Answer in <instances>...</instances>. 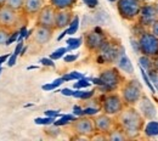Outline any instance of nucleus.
Instances as JSON below:
<instances>
[{
    "mask_svg": "<svg viewBox=\"0 0 158 141\" xmlns=\"http://www.w3.org/2000/svg\"><path fill=\"white\" fill-rule=\"evenodd\" d=\"M116 126L120 128L128 139H135L145 129V118L135 106H125L117 116H114Z\"/></svg>",
    "mask_w": 158,
    "mask_h": 141,
    "instance_id": "f257e3e1",
    "label": "nucleus"
},
{
    "mask_svg": "<svg viewBox=\"0 0 158 141\" xmlns=\"http://www.w3.org/2000/svg\"><path fill=\"white\" fill-rule=\"evenodd\" d=\"M99 78L101 81V89L107 91V93L116 91L125 81L123 74L118 69V67H113V66L101 69Z\"/></svg>",
    "mask_w": 158,
    "mask_h": 141,
    "instance_id": "f03ea898",
    "label": "nucleus"
},
{
    "mask_svg": "<svg viewBox=\"0 0 158 141\" xmlns=\"http://www.w3.org/2000/svg\"><path fill=\"white\" fill-rule=\"evenodd\" d=\"M143 95L142 86L138 79L125 81L120 85V96L125 106H135Z\"/></svg>",
    "mask_w": 158,
    "mask_h": 141,
    "instance_id": "7ed1b4c3",
    "label": "nucleus"
},
{
    "mask_svg": "<svg viewBox=\"0 0 158 141\" xmlns=\"http://www.w3.org/2000/svg\"><path fill=\"white\" fill-rule=\"evenodd\" d=\"M100 103H101V111L108 116H112V117L117 116L125 107L120 94H117L114 91H110V93L105 94L101 97Z\"/></svg>",
    "mask_w": 158,
    "mask_h": 141,
    "instance_id": "20e7f679",
    "label": "nucleus"
},
{
    "mask_svg": "<svg viewBox=\"0 0 158 141\" xmlns=\"http://www.w3.org/2000/svg\"><path fill=\"white\" fill-rule=\"evenodd\" d=\"M138 46L140 52L150 59L158 56V38L151 32H142L139 35Z\"/></svg>",
    "mask_w": 158,
    "mask_h": 141,
    "instance_id": "39448f33",
    "label": "nucleus"
},
{
    "mask_svg": "<svg viewBox=\"0 0 158 141\" xmlns=\"http://www.w3.org/2000/svg\"><path fill=\"white\" fill-rule=\"evenodd\" d=\"M122 50H124V49L118 41L113 40V39H108L105 43V45L101 48V50L98 52V62L100 64L114 63L116 60L118 59L119 54L122 52Z\"/></svg>",
    "mask_w": 158,
    "mask_h": 141,
    "instance_id": "423d86ee",
    "label": "nucleus"
},
{
    "mask_svg": "<svg viewBox=\"0 0 158 141\" xmlns=\"http://www.w3.org/2000/svg\"><path fill=\"white\" fill-rule=\"evenodd\" d=\"M141 0H117V11L120 19L125 21H135L142 7Z\"/></svg>",
    "mask_w": 158,
    "mask_h": 141,
    "instance_id": "0eeeda50",
    "label": "nucleus"
},
{
    "mask_svg": "<svg viewBox=\"0 0 158 141\" xmlns=\"http://www.w3.org/2000/svg\"><path fill=\"white\" fill-rule=\"evenodd\" d=\"M71 129L74 134L84 138H93L96 134L95 130V124H94V118L89 116H81L80 118H76L72 121Z\"/></svg>",
    "mask_w": 158,
    "mask_h": 141,
    "instance_id": "6e6552de",
    "label": "nucleus"
},
{
    "mask_svg": "<svg viewBox=\"0 0 158 141\" xmlns=\"http://www.w3.org/2000/svg\"><path fill=\"white\" fill-rule=\"evenodd\" d=\"M107 40V35L99 28H95L84 34V45L88 49V51L93 54H98Z\"/></svg>",
    "mask_w": 158,
    "mask_h": 141,
    "instance_id": "1a4fd4ad",
    "label": "nucleus"
},
{
    "mask_svg": "<svg viewBox=\"0 0 158 141\" xmlns=\"http://www.w3.org/2000/svg\"><path fill=\"white\" fill-rule=\"evenodd\" d=\"M24 15L22 12H17L7 6L0 7V27L7 28V29H16L17 26H23L24 23H21Z\"/></svg>",
    "mask_w": 158,
    "mask_h": 141,
    "instance_id": "9d476101",
    "label": "nucleus"
},
{
    "mask_svg": "<svg viewBox=\"0 0 158 141\" xmlns=\"http://www.w3.org/2000/svg\"><path fill=\"white\" fill-rule=\"evenodd\" d=\"M35 17H37V21H35V24H37V26L48 27V28L55 29L56 9L52 7L50 4H49V5H44Z\"/></svg>",
    "mask_w": 158,
    "mask_h": 141,
    "instance_id": "9b49d317",
    "label": "nucleus"
},
{
    "mask_svg": "<svg viewBox=\"0 0 158 141\" xmlns=\"http://www.w3.org/2000/svg\"><path fill=\"white\" fill-rule=\"evenodd\" d=\"M156 20H158V14L155 4H142L138 16V23L140 27H150Z\"/></svg>",
    "mask_w": 158,
    "mask_h": 141,
    "instance_id": "f8f14e48",
    "label": "nucleus"
},
{
    "mask_svg": "<svg viewBox=\"0 0 158 141\" xmlns=\"http://www.w3.org/2000/svg\"><path fill=\"white\" fill-rule=\"evenodd\" d=\"M94 124H95L96 134L106 135L116 126V121L112 116H108L102 112L101 114H98L94 117Z\"/></svg>",
    "mask_w": 158,
    "mask_h": 141,
    "instance_id": "ddd939ff",
    "label": "nucleus"
},
{
    "mask_svg": "<svg viewBox=\"0 0 158 141\" xmlns=\"http://www.w3.org/2000/svg\"><path fill=\"white\" fill-rule=\"evenodd\" d=\"M139 105V112L142 114V117L147 121H152L156 118L157 116V111L156 107L153 105V102L150 100L146 95H142L141 99L138 102Z\"/></svg>",
    "mask_w": 158,
    "mask_h": 141,
    "instance_id": "4468645a",
    "label": "nucleus"
},
{
    "mask_svg": "<svg viewBox=\"0 0 158 141\" xmlns=\"http://www.w3.org/2000/svg\"><path fill=\"white\" fill-rule=\"evenodd\" d=\"M73 20V12L71 9L67 10H56V17H55V31L64 29L69 26V23Z\"/></svg>",
    "mask_w": 158,
    "mask_h": 141,
    "instance_id": "2eb2a0df",
    "label": "nucleus"
},
{
    "mask_svg": "<svg viewBox=\"0 0 158 141\" xmlns=\"http://www.w3.org/2000/svg\"><path fill=\"white\" fill-rule=\"evenodd\" d=\"M55 29L48 28V27H41V26H35V29L33 31L34 33V41L38 45H45L52 39Z\"/></svg>",
    "mask_w": 158,
    "mask_h": 141,
    "instance_id": "dca6fc26",
    "label": "nucleus"
},
{
    "mask_svg": "<svg viewBox=\"0 0 158 141\" xmlns=\"http://www.w3.org/2000/svg\"><path fill=\"white\" fill-rule=\"evenodd\" d=\"M44 5H45V0H24L22 14L26 17H34L38 15V12Z\"/></svg>",
    "mask_w": 158,
    "mask_h": 141,
    "instance_id": "f3484780",
    "label": "nucleus"
},
{
    "mask_svg": "<svg viewBox=\"0 0 158 141\" xmlns=\"http://www.w3.org/2000/svg\"><path fill=\"white\" fill-rule=\"evenodd\" d=\"M114 63H117V67H118L119 71H123V72H125V73H128V74H131V73L134 72L133 64H131V62L129 60V57L125 55L124 50H122V52L119 54L118 59L116 60Z\"/></svg>",
    "mask_w": 158,
    "mask_h": 141,
    "instance_id": "a211bd4d",
    "label": "nucleus"
},
{
    "mask_svg": "<svg viewBox=\"0 0 158 141\" xmlns=\"http://www.w3.org/2000/svg\"><path fill=\"white\" fill-rule=\"evenodd\" d=\"M77 2L78 0H49V4L56 10H72L77 5Z\"/></svg>",
    "mask_w": 158,
    "mask_h": 141,
    "instance_id": "6ab92c4d",
    "label": "nucleus"
},
{
    "mask_svg": "<svg viewBox=\"0 0 158 141\" xmlns=\"http://www.w3.org/2000/svg\"><path fill=\"white\" fill-rule=\"evenodd\" d=\"M106 140H110V141H125V140H129L128 136L124 134V131L118 128V126H114L110 133L106 134Z\"/></svg>",
    "mask_w": 158,
    "mask_h": 141,
    "instance_id": "aec40b11",
    "label": "nucleus"
},
{
    "mask_svg": "<svg viewBox=\"0 0 158 141\" xmlns=\"http://www.w3.org/2000/svg\"><path fill=\"white\" fill-rule=\"evenodd\" d=\"M23 2L24 0H6L5 6L17 11V12H22V7H23Z\"/></svg>",
    "mask_w": 158,
    "mask_h": 141,
    "instance_id": "412c9836",
    "label": "nucleus"
},
{
    "mask_svg": "<svg viewBox=\"0 0 158 141\" xmlns=\"http://www.w3.org/2000/svg\"><path fill=\"white\" fill-rule=\"evenodd\" d=\"M145 133L148 135V136H152V135H157L158 134V123L157 122H150L145 129Z\"/></svg>",
    "mask_w": 158,
    "mask_h": 141,
    "instance_id": "4be33fe9",
    "label": "nucleus"
},
{
    "mask_svg": "<svg viewBox=\"0 0 158 141\" xmlns=\"http://www.w3.org/2000/svg\"><path fill=\"white\" fill-rule=\"evenodd\" d=\"M12 29H7L4 27H0V45H6V41L10 37Z\"/></svg>",
    "mask_w": 158,
    "mask_h": 141,
    "instance_id": "5701e85b",
    "label": "nucleus"
},
{
    "mask_svg": "<svg viewBox=\"0 0 158 141\" xmlns=\"http://www.w3.org/2000/svg\"><path fill=\"white\" fill-rule=\"evenodd\" d=\"M78 26H79V19L78 16H76V17H73V20L72 22L69 23V26H68V28H67V34H74L76 32H77V29H78Z\"/></svg>",
    "mask_w": 158,
    "mask_h": 141,
    "instance_id": "b1692460",
    "label": "nucleus"
},
{
    "mask_svg": "<svg viewBox=\"0 0 158 141\" xmlns=\"http://www.w3.org/2000/svg\"><path fill=\"white\" fill-rule=\"evenodd\" d=\"M19 37H20V31H19V29H12L11 33H10L9 39L6 41V45H11V44H14L15 41H17L19 40Z\"/></svg>",
    "mask_w": 158,
    "mask_h": 141,
    "instance_id": "393cba45",
    "label": "nucleus"
},
{
    "mask_svg": "<svg viewBox=\"0 0 158 141\" xmlns=\"http://www.w3.org/2000/svg\"><path fill=\"white\" fill-rule=\"evenodd\" d=\"M63 81H63V78H59V79H56L55 81H52L51 84L43 85V86H41V89H43V90H48V91H49V90H54L55 88H57L60 84H61V83H63Z\"/></svg>",
    "mask_w": 158,
    "mask_h": 141,
    "instance_id": "a878e982",
    "label": "nucleus"
},
{
    "mask_svg": "<svg viewBox=\"0 0 158 141\" xmlns=\"http://www.w3.org/2000/svg\"><path fill=\"white\" fill-rule=\"evenodd\" d=\"M52 122H55V118L54 117H48V116H46V118H35L34 119V123L40 124V125H48V124H51Z\"/></svg>",
    "mask_w": 158,
    "mask_h": 141,
    "instance_id": "bb28decb",
    "label": "nucleus"
},
{
    "mask_svg": "<svg viewBox=\"0 0 158 141\" xmlns=\"http://www.w3.org/2000/svg\"><path fill=\"white\" fill-rule=\"evenodd\" d=\"M63 78V81H74V79H80V78H83V74L81 73H78V72H72V73H68V74H66V76H63L62 77Z\"/></svg>",
    "mask_w": 158,
    "mask_h": 141,
    "instance_id": "cd10ccee",
    "label": "nucleus"
},
{
    "mask_svg": "<svg viewBox=\"0 0 158 141\" xmlns=\"http://www.w3.org/2000/svg\"><path fill=\"white\" fill-rule=\"evenodd\" d=\"M81 43V39H76V38H71L67 40L68 44V50H73V49H77Z\"/></svg>",
    "mask_w": 158,
    "mask_h": 141,
    "instance_id": "c85d7f7f",
    "label": "nucleus"
},
{
    "mask_svg": "<svg viewBox=\"0 0 158 141\" xmlns=\"http://www.w3.org/2000/svg\"><path fill=\"white\" fill-rule=\"evenodd\" d=\"M66 52H67V49L61 48V49L56 50L55 52H52V54L50 55V59H51V60H59L60 57H62V56H63V54H66Z\"/></svg>",
    "mask_w": 158,
    "mask_h": 141,
    "instance_id": "c756f323",
    "label": "nucleus"
},
{
    "mask_svg": "<svg viewBox=\"0 0 158 141\" xmlns=\"http://www.w3.org/2000/svg\"><path fill=\"white\" fill-rule=\"evenodd\" d=\"M89 85H90V83L86 81V79H83V78H80L78 83H76V84H74V88H77V89H80V88H85V86H89Z\"/></svg>",
    "mask_w": 158,
    "mask_h": 141,
    "instance_id": "7c9ffc66",
    "label": "nucleus"
},
{
    "mask_svg": "<svg viewBox=\"0 0 158 141\" xmlns=\"http://www.w3.org/2000/svg\"><path fill=\"white\" fill-rule=\"evenodd\" d=\"M150 28H151V31H150V32H151L153 35H156V37L158 38V20L155 21V22H153V23L150 26Z\"/></svg>",
    "mask_w": 158,
    "mask_h": 141,
    "instance_id": "2f4dec72",
    "label": "nucleus"
},
{
    "mask_svg": "<svg viewBox=\"0 0 158 141\" xmlns=\"http://www.w3.org/2000/svg\"><path fill=\"white\" fill-rule=\"evenodd\" d=\"M16 61H17V56H16V55H14V54H11V55H10V57H9L7 61H6V63H7V66H9V67H12V66H15V64H16Z\"/></svg>",
    "mask_w": 158,
    "mask_h": 141,
    "instance_id": "473e14b6",
    "label": "nucleus"
},
{
    "mask_svg": "<svg viewBox=\"0 0 158 141\" xmlns=\"http://www.w3.org/2000/svg\"><path fill=\"white\" fill-rule=\"evenodd\" d=\"M83 1H84V4H85L88 7H90V9H95V7L98 6V4H99L98 0H83Z\"/></svg>",
    "mask_w": 158,
    "mask_h": 141,
    "instance_id": "72a5a7b5",
    "label": "nucleus"
},
{
    "mask_svg": "<svg viewBox=\"0 0 158 141\" xmlns=\"http://www.w3.org/2000/svg\"><path fill=\"white\" fill-rule=\"evenodd\" d=\"M94 93H95L94 90H93V91H83L79 99H83V100H88V99H90V97H93V96H94Z\"/></svg>",
    "mask_w": 158,
    "mask_h": 141,
    "instance_id": "f704fd0d",
    "label": "nucleus"
},
{
    "mask_svg": "<svg viewBox=\"0 0 158 141\" xmlns=\"http://www.w3.org/2000/svg\"><path fill=\"white\" fill-rule=\"evenodd\" d=\"M40 63H41V64H44V66H49V67H55L54 60H51V59H41V60H40Z\"/></svg>",
    "mask_w": 158,
    "mask_h": 141,
    "instance_id": "c9c22d12",
    "label": "nucleus"
},
{
    "mask_svg": "<svg viewBox=\"0 0 158 141\" xmlns=\"http://www.w3.org/2000/svg\"><path fill=\"white\" fill-rule=\"evenodd\" d=\"M22 48H23V40H20L17 43V45H16V48H15V51L12 52L14 55H16V56H19L21 54V50H22Z\"/></svg>",
    "mask_w": 158,
    "mask_h": 141,
    "instance_id": "e433bc0d",
    "label": "nucleus"
},
{
    "mask_svg": "<svg viewBox=\"0 0 158 141\" xmlns=\"http://www.w3.org/2000/svg\"><path fill=\"white\" fill-rule=\"evenodd\" d=\"M77 57H78V55H67V56H64L63 60L66 62H72V61L77 60Z\"/></svg>",
    "mask_w": 158,
    "mask_h": 141,
    "instance_id": "4c0bfd02",
    "label": "nucleus"
},
{
    "mask_svg": "<svg viewBox=\"0 0 158 141\" xmlns=\"http://www.w3.org/2000/svg\"><path fill=\"white\" fill-rule=\"evenodd\" d=\"M152 68L158 73V56L155 57V59H152Z\"/></svg>",
    "mask_w": 158,
    "mask_h": 141,
    "instance_id": "58836bf2",
    "label": "nucleus"
},
{
    "mask_svg": "<svg viewBox=\"0 0 158 141\" xmlns=\"http://www.w3.org/2000/svg\"><path fill=\"white\" fill-rule=\"evenodd\" d=\"M45 114H46L48 117H54V118H55V117L59 114V112H57V111H46Z\"/></svg>",
    "mask_w": 158,
    "mask_h": 141,
    "instance_id": "ea45409f",
    "label": "nucleus"
},
{
    "mask_svg": "<svg viewBox=\"0 0 158 141\" xmlns=\"http://www.w3.org/2000/svg\"><path fill=\"white\" fill-rule=\"evenodd\" d=\"M10 57V54H5V55H2V56H0V66L2 64V63H5L7 59Z\"/></svg>",
    "mask_w": 158,
    "mask_h": 141,
    "instance_id": "a19ab883",
    "label": "nucleus"
},
{
    "mask_svg": "<svg viewBox=\"0 0 158 141\" xmlns=\"http://www.w3.org/2000/svg\"><path fill=\"white\" fill-rule=\"evenodd\" d=\"M62 94H63V95H68V96H72V94H73V90H69V89H63V90H62Z\"/></svg>",
    "mask_w": 158,
    "mask_h": 141,
    "instance_id": "79ce46f5",
    "label": "nucleus"
},
{
    "mask_svg": "<svg viewBox=\"0 0 158 141\" xmlns=\"http://www.w3.org/2000/svg\"><path fill=\"white\" fill-rule=\"evenodd\" d=\"M26 50H27V48H26V46H23V48H22V50H21L20 55H24V54H26Z\"/></svg>",
    "mask_w": 158,
    "mask_h": 141,
    "instance_id": "37998d69",
    "label": "nucleus"
},
{
    "mask_svg": "<svg viewBox=\"0 0 158 141\" xmlns=\"http://www.w3.org/2000/svg\"><path fill=\"white\" fill-rule=\"evenodd\" d=\"M5 4H6V0H0V7L5 6Z\"/></svg>",
    "mask_w": 158,
    "mask_h": 141,
    "instance_id": "c03bdc74",
    "label": "nucleus"
},
{
    "mask_svg": "<svg viewBox=\"0 0 158 141\" xmlns=\"http://www.w3.org/2000/svg\"><path fill=\"white\" fill-rule=\"evenodd\" d=\"M37 68H38L37 66H29V67H28L27 69H37Z\"/></svg>",
    "mask_w": 158,
    "mask_h": 141,
    "instance_id": "a18cd8bd",
    "label": "nucleus"
},
{
    "mask_svg": "<svg viewBox=\"0 0 158 141\" xmlns=\"http://www.w3.org/2000/svg\"><path fill=\"white\" fill-rule=\"evenodd\" d=\"M33 103H27V105H24V107H31Z\"/></svg>",
    "mask_w": 158,
    "mask_h": 141,
    "instance_id": "49530a36",
    "label": "nucleus"
},
{
    "mask_svg": "<svg viewBox=\"0 0 158 141\" xmlns=\"http://www.w3.org/2000/svg\"><path fill=\"white\" fill-rule=\"evenodd\" d=\"M155 6H156V10H157V14H158V1L155 4Z\"/></svg>",
    "mask_w": 158,
    "mask_h": 141,
    "instance_id": "de8ad7c7",
    "label": "nucleus"
},
{
    "mask_svg": "<svg viewBox=\"0 0 158 141\" xmlns=\"http://www.w3.org/2000/svg\"><path fill=\"white\" fill-rule=\"evenodd\" d=\"M1 72H2V67L0 66V74H1Z\"/></svg>",
    "mask_w": 158,
    "mask_h": 141,
    "instance_id": "09e8293b",
    "label": "nucleus"
},
{
    "mask_svg": "<svg viewBox=\"0 0 158 141\" xmlns=\"http://www.w3.org/2000/svg\"><path fill=\"white\" fill-rule=\"evenodd\" d=\"M108 1H111V2H114V1H117V0H108Z\"/></svg>",
    "mask_w": 158,
    "mask_h": 141,
    "instance_id": "8fccbe9b",
    "label": "nucleus"
},
{
    "mask_svg": "<svg viewBox=\"0 0 158 141\" xmlns=\"http://www.w3.org/2000/svg\"><path fill=\"white\" fill-rule=\"evenodd\" d=\"M141 1H142V2H143V1H146V0H141Z\"/></svg>",
    "mask_w": 158,
    "mask_h": 141,
    "instance_id": "3c124183",
    "label": "nucleus"
}]
</instances>
